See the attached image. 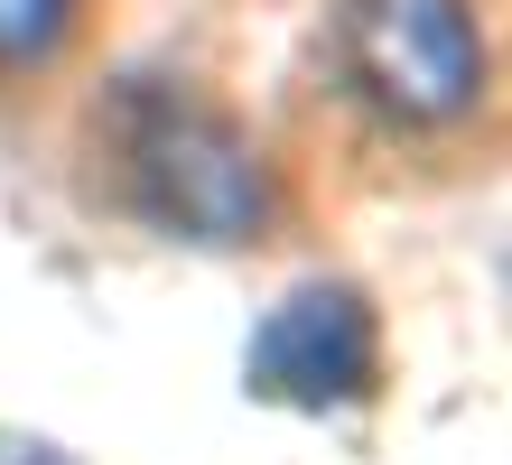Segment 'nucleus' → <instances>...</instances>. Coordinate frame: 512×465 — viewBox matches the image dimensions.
Here are the masks:
<instances>
[{"instance_id":"1","label":"nucleus","mask_w":512,"mask_h":465,"mask_svg":"<svg viewBox=\"0 0 512 465\" xmlns=\"http://www.w3.org/2000/svg\"><path fill=\"white\" fill-rule=\"evenodd\" d=\"M112 177L140 224L205 252H243L270 233V159L224 103L187 84H131L112 103Z\"/></svg>"},{"instance_id":"2","label":"nucleus","mask_w":512,"mask_h":465,"mask_svg":"<svg viewBox=\"0 0 512 465\" xmlns=\"http://www.w3.org/2000/svg\"><path fill=\"white\" fill-rule=\"evenodd\" d=\"M336 66L354 84V103L410 140L466 131L494 93V47H485L475 0H345Z\"/></svg>"},{"instance_id":"3","label":"nucleus","mask_w":512,"mask_h":465,"mask_svg":"<svg viewBox=\"0 0 512 465\" xmlns=\"http://www.w3.org/2000/svg\"><path fill=\"white\" fill-rule=\"evenodd\" d=\"M382 382V317L354 279L289 289L243 345V391L270 410H354Z\"/></svg>"},{"instance_id":"4","label":"nucleus","mask_w":512,"mask_h":465,"mask_svg":"<svg viewBox=\"0 0 512 465\" xmlns=\"http://www.w3.org/2000/svg\"><path fill=\"white\" fill-rule=\"evenodd\" d=\"M94 0H0V84H38L75 56Z\"/></svg>"},{"instance_id":"5","label":"nucleus","mask_w":512,"mask_h":465,"mask_svg":"<svg viewBox=\"0 0 512 465\" xmlns=\"http://www.w3.org/2000/svg\"><path fill=\"white\" fill-rule=\"evenodd\" d=\"M0 465H66V456L38 447V438H0Z\"/></svg>"}]
</instances>
